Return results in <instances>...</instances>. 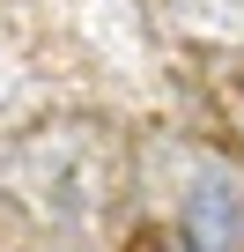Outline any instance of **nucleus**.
Returning <instances> with one entry per match:
<instances>
[{
	"label": "nucleus",
	"instance_id": "1",
	"mask_svg": "<svg viewBox=\"0 0 244 252\" xmlns=\"http://www.w3.org/2000/svg\"><path fill=\"white\" fill-rule=\"evenodd\" d=\"M178 245L185 252H244V186L229 171H200L178 200Z\"/></svg>",
	"mask_w": 244,
	"mask_h": 252
}]
</instances>
